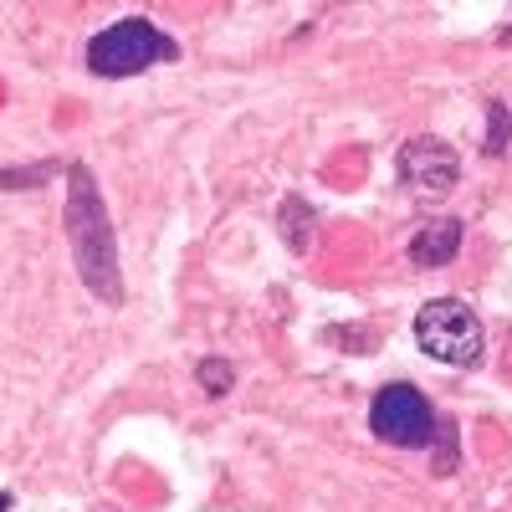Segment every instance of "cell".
<instances>
[{
	"mask_svg": "<svg viewBox=\"0 0 512 512\" xmlns=\"http://www.w3.org/2000/svg\"><path fill=\"white\" fill-rule=\"evenodd\" d=\"M67 236H72V262L82 272L103 303H118L123 282H118V241L108 226V210L98 195V180L88 164H72L67 169Z\"/></svg>",
	"mask_w": 512,
	"mask_h": 512,
	"instance_id": "cell-1",
	"label": "cell"
},
{
	"mask_svg": "<svg viewBox=\"0 0 512 512\" xmlns=\"http://www.w3.org/2000/svg\"><path fill=\"white\" fill-rule=\"evenodd\" d=\"M169 57H180V47L154 21H113L88 41V72H98V77H134Z\"/></svg>",
	"mask_w": 512,
	"mask_h": 512,
	"instance_id": "cell-2",
	"label": "cell"
},
{
	"mask_svg": "<svg viewBox=\"0 0 512 512\" xmlns=\"http://www.w3.org/2000/svg\"><path fill=\"white\" fill-rule=\"evenodd\" d=\"M415 344L436 364L472 369L482 359V318L466 303H456V297H436V303H425L420 318H415Z\"/></svg>",
	"mask_w": 512,
	"mask_h": 512,
	"instance_id": "cell-3",
	"label": "cell"
},
{
	"mask_svg": "<svg viewBox=\"0 0 512 512\" xmlns=\"http://www.w3.org/2000/svg\"><path fill=\"white\" fill-rule=\"evenodd\" d=\"M369 431L384 446H431L436 436V410L415 384H384L369 405Z\"/></svg>",
	"mask_w": 512,
	"mask_h": 512,
	"instance_id": "cell-4",
	"label": "cell"
},
{
	"mask_svg": "<svg viewBox=\"0 0 512 512\" xmlns=\"http://www.w3.org/2000/svg\"><path fill=\"white\" fill-rule=\"evenodd\" d=\"M456 175H461L456 149H451V144H441V139H431V134H420V139H410V144L400 149V180H410V185H415V190H425V195L451 190V185H456Z\"/></svg>",
	"mask_w": 512,
	"mask_h": 512,
	"instance_id": "cell-5",
	"label": "cell"
},
{
	"mask_svg": "<svg viewBox=\"0 0 512 512\" xmlns=\"http://www.w3.org/2000/svg\"><path fill=\"white\" fill-rule=\"evenodd\" d=\"M461 251V226L456 221H431L420 236H410V262L420 267H446Z\"/></svg>",
	"mask_w": 512,
	"mask_h": 512,
	"instance_id": "cell-6",
	"label": "cell"
},
{
	"mask_svg": "<svg viewBox=\"0 0 512 512\" xmlns=\"http://www.w3.org/2000/svg\"><path fill=\"white\" fill-rule=\"evenodd\" d=\"M313 226H318V216L308 210V200H303V195H287V205H282V241H287L292 251H308Z\"/></svg>",
	"mask_w": 512,
	"mask_h": 512,
	"instance_id": "cell-7",
	"label": "cell"
},
{
	"mask_svg": "<svg viewBox=\"0 0 512 512\" xmlns=\"http://www.w3.org/2000/svg\"><path fill=\"white\" fill-rule=\"evenodd\" d=\"M200 384H205L210 395H226L231 390V364L226 359H205L200 364Z\"/></svg>",
	"mask_w": 512,
	"mask_h": 512,
	"instance_id": "cell-8",
	"label": "cell"
},
{
	"mask_svg": "<svg viewBox=\"0 0 512 512\" xmlns=\"http://www.w3.org/2000/svg\"><path fill=\"white\" fill-rule=\"evenodd\" d=\"M507 128H512V113L497 103L492 108V128H487V154H502L507 149Z\"/></svg>",
	"mask_w": 512,
	"mask_h": 512,
	"instance_id": "cell-9",
	"label": "cell"
},
{
	"mask_svg": "<svg viewBox=\"0 0 512 512\" xmlns=\"http://www.w3.org/2000/svg\"><path fill=\"white\" fill-rule=\"evenodd\" d=\"M0 512H11V492H0Z\"/></svg>",
	"mask_w": 512,
	"mask_h": 512,
	"instance_id": "cell-10",
	"label": "cell"
},
{
	"mask_svg": "<svg viewBox=\"0 0 512 512\" xmlns=\"http://www.w3.org/2000/svg\"><path fill=\"white\" fill-rule=\"evenodd\" d=\"M507 41H512V31H507Z\"/></svg>",
	"mask_w": 512,
	"mask_h": 512,
	"instance_id": "cell-11",
	"label": "cell"
}]
</instances>
